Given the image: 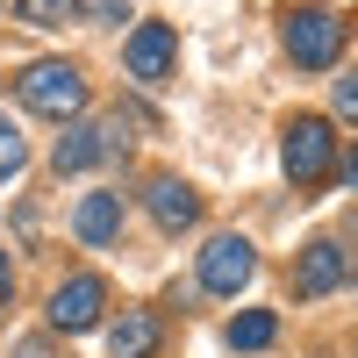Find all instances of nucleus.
I'll use <instances>...</instances> for the list:
<instances>
[{"label":"nucleus","mask_w":358,"mask_h":358,"mask_svg":"<svg viewBox=\"0 0 358 358\" xmlns=\"http://www.w3.org/2000/svg\"><path fill=\"white\" fill-rule=\"evenodd\" d=\"M15 101H22L29 115L65 122V115L86 108V79H79V65H65V57H43V65H29V72L15 79Z\"/></svg>","instance_id":"obj_1"},{"label":"nucleus","mask_w":358,"mask_h":358,"mask_svg":"<svg viewBox=\"0 0 358 358\" xmlns=\"http://www.w3.org/2000/svg\"><path fill=\"white\" fill-rule=\"evenodd\" d=\"M280 165H287L294 187H315V179L337 165V129L322 122V115H294V122H287V143H280Z\"/></svg>","instance_id":"obj_2"},{"label":"nucleus","mask_w":358,"mask_h":358,"mask_svg":"<svg viewBox=\"0 0 358 358\" xmlns=\"http://www.w3.org/2000/svg\"><path fill=\"white\" fill-rule=\"evenodd\" d=\"M287 57L294 65H308V72H330L337 65V50H344V22L330 8H287Z\"/></svg>","instance_id":"obj_3"},{"label":"nucleus","mask_w":358,"mask_h":358,"mask_svg":"<svg viewBox=\"0 0 358 358\" xmlns=\"http://www.w3.org/2000/svg\"><path fill=\"white\" fill-rule=\"evenodd\" d=\"M101 308H108V280L101 273H72V280H57V294H50V330L79 337V330L101 322Z\"/></svg>","instance_id":"obj_4"},{"label":"nucleus","mask_w":358,"mask_h":358,"mask_svg":"<svg viewBox=\"0 0 358 358\" xmlns=\"http://www.w3.org/2000/svg\"><path fill=\"white\" fill-rule=\"evenodd\" d=\"M344 280H351V251L337 244V236L301 244V258H294V294H301V301H322V294H337Z\"/></svg>","instance_id":"obj_5"},{"label":"nucleus","mask_w":358,"mask_h":358,"mask_svg":"<svg viewBox=\"0 0 358 358\" xmlns=\"http://www.w3.org/2000/svg\"><path fill=\"white\" fill-rule=\"evenodd\" d=\"M172 57H179V36H172L165 22H136L129 43H122V65H129L136 86H165L172 79Z\"/></svg>","instance_id":"obj_6"},{"label":"nucleus","mask_w":358,"mask_h":358,"mask_svg":"<svg viewBox=\"0 0 358 358\" xmlns=\"http://www.w3.org/2000/svg\"><path fill=\"white\" fill-rule=\"evenodd\" d=\"M251 273H258V251L244 244V236H208V251H201V287L208 294L251 287Z\"/></svg>","instance_id":"obj_7"},{"label":"nucleus","mask_w":358,"mask_h":358,"mask_svg":"<svg viewBox=\"0 0 358 358\" xmlns=\"http://www.w3.org/2000/svg\"><path fill=\"white\" fill-rule=\"evenodd\" d=\"M122 122H115V129H101V122H72L65 136H57V151H50V165L57 172H86V165H101V158H115V151H122Z\"/></svg>","instance_id":"obj_8"},{"label":"nucleus","mask_w":358,"mask_h":358,"mask_svg":"<svg viewBox=\"0 0 358 358\" xmlns=\"http://www.w3.org/2000/svg\"><path fill=\"white\" fill-rule=\"evenodd\" d=\"M143 201H151V215H158V229H172V236L201 222V194L187 187V179H172V172H165V179H151V194H143Z\"/></svg>","instance_id":"obj_9"},{"label":"nucleus","mask_w":358,"mask_h":358,"mask_svg":"<svg viewBox=\"0 0 358 358\" xmlns=\"http://www.w3.org/2000/svg\"><path fill=\"white\" fill-rule=\"evenodd\" d=\"M72 229H79V244L108 251L115 236H122V194H86V201L72 208Z\"/></svg>","instance_id":"obj_10"},{"label":"nucleus","mask_w":358,"mask_h":358,"mask_svg":"<svg viewBox=\"0 0 358 358\" xmlns=\"http://www.w3.org/2000/svg\"><path fill=\"white\" fill-rule=\"evenodd\" d=\"M108 351L115 358H151L158 351V315L151 308H122V322L108 330Z\"/></svg>","instance_id":"obj_11"},{"label":"nucleus","mask_w":358,"mask_h":358,"mask_svg":"<svg viewBox=\"0 0 358 358\" xmlns=\"http://www.w3.org/2000/svg\"><path fill=\"white\" fill-rule=\"evenodd\" d=\"M273 337H280V315H273V308H251V315L229 322V351H265Z\"/></svg>","instance_id":"obj_12"},{"label":"nucleus","mask_w":358,"mask_h":358,"mask_svg":"<svg viewBox=\"0 0 358 358\" xmlns=\"http://www.w3.org/2000/svg\"><path fill=\"white\" fill-rule=\"evenodd\" d=\"M79 8L86 0H15V15L29 29H65V22H79Z\"/></svg>","instance_id":"obj_13"},{"label":"nucleus","mask_w":358,"mask_h":358,"mask_svg":"<svg viewBox=\"0 0 358 358\" xmlns=\"http://www.w3.org/2000/svg\"><path fill=\"white\" fill-rule=\"evenodd\" d=\"M330 101H337L344 122H358V72H344V79H337V94H330Z\"/></svg>","instance_id":"obj_14"},{"label":"nucleus","mask_w":358,"mask_h":358,"mask_svg":"<svg viewBox=\"0 0 358 358\" xmlns=\"http://www.w3.org/2000/svg\"><path fill=\"white\" fill-rule=\"evenodd\" d=\"M337 244H344V251L358 258V208H351V215H344V236H337Z\"/></svg>","instance_id":"obj_15"},{"label":"nucleus","mask_w":358,"mask_h":358,"mask_svg":"<svg viewBox=\"0 0 358 358\" xmlns=\"http://www.w3.org/2000/svg\"><path fill=\"white\" fill-rule=\"evenodd\" d=\"M15 358H50V351H43V344H22V351H15Z\"/></svg>","instance_id":"obj_16"},{"label":"nucleus","mask_w":358,"mask_h":358,"mask_svg":"<svg viewBox=\"0 0 358 358\" xmlns=\"http://www.w3.org/2000/svg\"><path fill=\"white\" fill-rule=\"evenodd\" d=\"M344 179H351V187H358V151H351V158H344Z\"/></svg>","instance_id":"obj_17"},{"label":"nucleus","mask_w":358,"mask_h":358,"mask_svg":"<svg viewBox=\"0 0 358 358\" xmlns=\"http://www.w3.org/2000/svg\"><path fill=\"white\" fill-rule=\"evenodd\" d=\"M0 301H8V258H0Z\"/></svg>","instance_id":"obj_18"},{"label":"nucleus","mask_w":358,"mask_h":358,"mask_svg":"<svg viewBox=\"0 0 358 358\" xmlns=\"http://www.w3.org/2000/svg\"><path fill=\"white\" fill-rule=\"evenodd\" d=\"M0 143H15V129H8V115H0Z\"/></svg>","instance_id":"obj_19"}]
</instances>
